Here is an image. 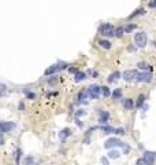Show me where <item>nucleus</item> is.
I'll return each instance as SVG.
<instances>
[{
    "mask_svg": "<svg viewBox=\"0 0 156 165\" xmlns=\"http://www.w3.org/2000/svg\"><path fill=\"white\" fill-rule=\"evenodd\" d=\"M112 147H123V150L125 151H129L130 150V147L128 146L126 143H123L122 140L117 139V138H110V139L107 140L106 143H104V149H112Z\"/></svg>",
    "mask_w": 156,
    "mask_h": 165,
    "instance_id": "1",
    "label": "nucleus"
},
{
    "mask_svg": "<svg viewBox=\"0 0 156 165\" xmlns=\"http://www.w3.org/2000/svg\"><path fill=\"white\" fill-rule=\"evenodd\" d=\"M67 68V63H64V62H58V63L52 65V66H50V68L47 69L45 72H44V74L45 76H51L53 74V73L59 72V70H63V69Z\"/></svg>",
    "mask_w": 156,
    "mask_h": 165,
    "instance_id": "2",
    "label": "nucleus"
},
{
    "mask_svg": "<svg viewBox=\"0 0 156 165\" xmlns=\"http://www.w3.org/2000/svg\"><path fill=\"white\" fill-rule=\"evenodd\" d=\"M114 32H115V28H114L111 24H103V25L100 26V33H101L104 37L114 36Z\"/></svg>",
    "mask_w": 156,
    "mask_h": 165,
    "instance_id": "3",
    "label": "nucleus"
},
{
    "mask_svg": "<svg viewBox=\"0 0 156 165\" xmlns=\"http://www.w3.org/2000/svg\"><path fill=\"white\" fill-rule=\"evenodd\" d=\"M147 35L144 32H139L134 35V43L137 47H140V48H142V47H145L147 44Z\"/></svg>",
    "mask_w": 156,
    "mask_h": 165,
    "instance_id": "4",
    "label": "nucleus"
},
{
    "mask_svg": "<svg viewBox=\"0 0 156 165\" xmlns=\"http://www.w3.org/2000/svg\"><path fill=\"white\" fill-rule=\"evenodd\" d=\"M86 90H88V94H89V98H90V99H99V96H100V87L99 85L92 84V85L88 87Z\"/></svg>",
    "mask_w": 156,
    "mask_h": 165,
    "instance_id": "5",
    "label": "nucleus"
},
{
    "mask_svg": "<svg viewBox=\"0 0 156 165\" xmlns=\"http://www.w3.org/2000/svg\"><path fill=\"white\" fill-rule=\"evenodd\" d=\"M151 80H152V73L142 72V73H139V74H137V77H136L134 81H137V82H149Z\"/></svg>",
    "mask_w": 156,
    "mask_h": 165,
    "instance_id": "6",
    "label": "nucleus"
},
{
    "mask_svg": "<svg viewBox=\"0 0 156 165\" xmlns=\"http://www.w3.org/2000/svg\"><path fill=\"white\" fill-rule=\"evenodd\" d=\"M142 160L147 162V165H152L156 160V151H145Z\"/></svg>",
    "mask_w": 156,
    "mask_h": 165,
    "instance_id": "7",
    "label": "nucleus"
},
{
    "mask_svg": "<svg viewBox=\"0 0 156 165\" xmlns=\"http://www.w3.org/2000/svg\"><path fill=\"white\" fill-rule=\"evenodd\" d=\"M14 128H15V122H10V121L0 122V133L10 132L11 129H14Z\"/></svg>",
    "mask_w": 156,
    "mask_h": 165,
    "instance_id": "8",
    "label": "nucleus"
},
{
    "mask_svg": "<svg viewBox=\"0 0 156 165\" xmlns=\"http://www.w3.org/2000/svg\"><path fill=\"white\" fill-rule=\"evenodd\" d=\"M77 99H78V102H82V103H88V101L90 99V98H89V94H88V90H86V88H84V90L79 91V92H78Z\"/></svg>",
    "mask_w": 156,
    "mask_h": 165,
    "instance_id": "9",
    "label": "nucleus"
},
{
    "mask_svg": "<svg viewBox=\"0 0 156 165\" xmlns=\"http://www.w3.org/2000/svg\"><path fill=\"white\" fill-rule=\"evenodd\" d=\"M137 74H139V72H137L136 69H133V70H126V72L123 73V79L126 80V81H133V80H136Z\"/></svg>",
    "mask_w": 156,
    "mask_h": 165,
    "instance_id": "10",
    "label": "nucleus"
},
{
    "mask_svg": "<svg viewBox=\"0 0 156 165\" xmlns=\"http://www.w3.org/2000/svg\"><path fill=\"white\" fill-rule=\"evenodd\" d=\"M108 119H110V113H108L107 110H100L99 111V122L100 124H107Z\"/></svg>",
    "mask_w": 156,
    "mask_h": 165,
    "instance_id": "11",
    "label": "nucleus"
},
{
    "mask_svg": "<svg viewBox=\"0 0 156 165\" xmlns=\"http://www.w3.org/2000/svg\"><path fill=\"white\" fill-rule=\"evenodd\" d=\"M71 135V131L69 128H64V129H62L61 132H59V139L62 140V142H64V140L67 139L69 136Z\"/></svg>",
    "mask_w": 156,
    "mask_h": 165,
    "instance_id": "12",
    "label": "nucleus"
},
{
    "mask_svg": "<svg viewBox=\"0 0 156 165\" xmlns=\"http://www.w3.org/2000/svg\"><path fill=\"white\" fill-rule=\"evenodd\" d=\"M85 79H86V73L85 72H77V73H75V76H74L75 82H81V81H84Z\"/></svg>",
    "mask_w": 156,
    "mask_h": 165,
    "instance_id": "13",
    "label": "nucleus"
},
{
    "mask_svg": "<svg viewBox=\"0 0 156 165\" xmlns=\"http://www.w3.org/2000/svg\"><path fill=\"white\" fill-rule=\"evenodd\" d=\"M137 68H140V69H142L144 72H152V66L151 65H148V63H145V62H140L139 65H137Z\"/></svg>",
    "mask_w": 156,
    "mask_h": 165,
    "instance_id": "14",
    "label": "nucleus"
},
{
    "mask_svg": "<svg viewBox=\"0 0 156 165\" xmlns=\"http://www.w3.org/2000/svg\"><path fill=\"white\" fill-rule=\"evenodd\" d=\"M99 46L101 47V48H104V50H110L111 48V43L108 40H104V39L99 40Z\"/></svg>",
    "mask_w": 156,
    "mask_h": 165,
    "instance_id": "15",
    "label": "nucleus"
},
{
    "mask_svg": "<svg viewBox=\"0 0 156 165\" xmlns=\"http://www.w3.org/2000/svg\"><path fill=\"white\" fill-rule=\"evenodd\" d=\"M144 102H145V95H142V94H141V95L137 98V102L134 103V106H136V108H141L142 105H144Z\"/></svg>",
    "mask_w": 156,
    "mask_h": 165,
    "instance_id": "16",
    "label": "nucleus"
},
{
    "mask_svg": "<svg viewBox=\"0 0 156 165\" xmlns=\"http://www.w3.org/2000/svg\"><path fill=\"white\" fill-rule=\"evenodd\" d=\"M119 76H121V73H119V72H114V73H111L110 77H108V82L117 81V80L119 79Z\"/></svg>",
    "mask_w": 156,
    "mask_h": 165,
    "instance_id": "17",
    "label": "nucleus"
},
{
    "mask_svg": "<svg viewBox=\"0 0 156 165\" xmlns=\"http://www.w3.org/2000/svg\"><path fill=\"white\" fill-rule=\"evenodd\" d=\"M121 157V153L117 150H111L110 153H108V158H111V160H117V158Z\"/></svg>",
    "mask_w": 156,
    "mask_h": 165,
    "instance_id": "18",
    "label": "nucleus"
},
{
    "mask_svg": "<svg viewBox=\"0 0 156 165\" xmlns=\"http://www.w3.org/2000/svg\"><path fill=\"white\" fill-rule=\"evenodd\" d=\"M112 98L115 99V101H118V99H122V90L121 88H117V90L112 92Z\"/></svg>",
    "mask_w": 156,
    "mask_h": 165,
    "instance_id": "19",
    "label": "nucleus"
},
{
    "mask_svg": "<svg viewBox=\"0 0 156 165\" xmlns=\"http://www.w3.org/2000/svg\"><path fill=\"white\" fill-rule=\"evenodd\" d=\"M100 94H101V95H103V96H110L111 95V92H110V88H108V87H100Z\"/></svg>",
    "mask_w": 156,
    "mask_h": 165,
    "instance_id": "20",
    "label": "nucleus"
},
{
    "mask_svg": "<svg viewBox=\"0 0 156 165\" xmlns=\"http://www.w3.org/2000/svg\"><path fill=\"white\" fill-rule=\"evenodd\" d=\"M123 35H125L123 26H119V28H115V32H114V36H117V37H122Z\"/></svg>",
    "mask_w": 156,
    "mask_h": 165,
    "instance_id": "21",
    "label": "nucleus"
},
{
    "mask_svg": "<svg viewBox=\"0 0 156 165\" xmlns=\"http://www.w3.org/2000/svg\"><path fill=\"white\" fill-rule=\"evenodd\" d=\"M100 128H101V131H103L104 133H114V129H115V128L108 127V125H103V127H100Z\"/></svg>",
    "mask_w": 156,
    "mask_h": 165,
    "instance_id": "22",
    "label": "nucleus"
},
{
    "mask_svg": "<svg viewBox=\"0 0 156 165\" xmlns=\"http://www.w3.org/2000/svg\"><path fill=\"white\" fill-rule=\"evenodd\" d=\"M136 28H137V25H134V24H129L126 28H123V30H125V33H130V32H133Z\"/></svg>",
    "mask_w": 156,
    "mask_h": 165,
    "instance_id": "23",
    "label": "nucleus"
},
{
    "mask_svg": "<svg viewBox=\"0 0 156 165\" xmlns=\"http://www.w3.org/2000/svg\"><path fill=\"white\" fill-rule=\"evenodd\" d=\"M123 106L126 109H131L133 106H134V103H133V101H131V99H125V101H123Z\"/></svg>",
    "mask_w": 156,
    "mask_h": 165,
    "instance_id": "24",
    "label": "nucleus"
},
{
    "mask_svg": "<svg viewBox=\"0 0 156 165\" xmlns=\"http://www.w3.org/2000/svg\"><path fill=\"white\" fill-rule=\"evenodd\" d=\"M6 92H7V87H6V84H1V82H0V96H4Z\"/></svg>",
    "mask_w": 156,
    "mask_h": 165,
    "instance_id": "25",
    "label": "nucleus"
},
{
    "mask_svg": "<svg viewBox=\"0 0 156 165\" xmlns=\"http://www.w3.org/2000/svg\"><path fill=\"white\" fill-rule=\"evenodd\" d=\"M25 95L29 98V99H36V94H34V92H32V91L25 90Z\"/></svg>",
    "mask_w": 156,
    "mask_h": 165,
    "instance_id": "26",
    "label": "nucleus"
},
{
    "mask_svg": "<svg viewBox=\"0 0 156 165\" xmlns=\"http://www.w3.org/2000/svg\"><path fill=\"white\" fill-rule=\"evenodd\" d=\"M26 165H37V162L32 157H29V158H26Z\"/></svg>",
    "mask_w": 156,
    "mask_h": 165,
    "instance_id": "27",
    "label": "nucleus"
},
{
    "mask_svg": "<svg viewBox=\"0 0 156 165\" xmlns=\"http://www.w3.org/2000/svg\"><path fill=\"white\" fill-rule=\"evenodd\" d=\"M140 14H144V10H142V8H139V10H136L134 14H131V15H130V18H133V17H136V15H140Z\"/></svg>",
    "mask_w": 156,
    "mask_h": 165,
    "instance_id": "28",
    "label": "nucleus"
},
{
    "mask_svg": "<svg viewBox=\"0 0 156 165\" xmlns=\"http://www.w3.org/2000/svg\"><path fill=\"white\" fill-rule=\"evenodd\" d=\"M88 74H90L92 77H97V74H99V73L96 72V70H92V69H89V70H88Z\"/></svg>",
    "mask_w": 156,
    "mask_h": 165,
    "instance_id": "29",
    "label": "nucleus"
},
{
    "mask_svg": "<svg viewBox=\"0 0 156 165\" xmlns=\"http://www.w3.org/2000/svg\"><path fill=\"white\" fill-rule=\"evenodd\" d=\"M136 165H147V162L142 160V158H140V160H137L136 161Z\"/></svg>",
    "mask_w": 156,
    "mask_h": 165,
    "instance_id": "30",
    "label": "nucleus"
},
{
    "mask_svg": "<svg viewBox=\"0 0 156 165\" xmlns=\"http://www.w3.org/2000/svg\"><path fill=\"white\" fill-rule=\"evenodd\" d=\"M19 158H21V150L18 149V150H17V165L19 164Z\"/></svg>",
    "mask_w": 156,
    "mask_h": 165,
    "instance_id": "31",
    "label": "nucleus"
},
{
    "mask_svg": "<svg viewBox=\"0 0 156 165\" xmlns=\"http://www.w3.org/2000/svg\"><path fill=\"white\" fill-rule=\"evenodd\" d=\"M85 114V111L84 110H78V111H75V117H79V116H84Z\"/></svg>",
    "mask_w": 156,
    "mask_h": 165,
    "instance_id": "32",
    "label": "nucleus"
},
{
    "mask_svg": "<svg viewBox=\"0 0 156 165\" xmlns=\"http://www.w3.org/2000/svg\"><path fill=\"white\" fill-rule=\"evenodd\" d=\"M69 70H70V73H74V74L78 72V70H77V69H75V68H70V69H69Z\"/></svg>",
    "mask_w": 156,
    "mask_h": 165,
    "instance_id": "33",
    "label": "nucleus"
},
{
    "mask_svg": "<svg viewBox=\"0 0 156 165\" xmlns=\"http://www.w3.org/2000/svg\"><path fill=\"white\" fill-rule=\"evenodd\" d=\"M56 81H58V79H51V80H50V84L52 85V84H55Z\"/></svg>",
    "mask_w": 156,
    "mask_h": 165,
    "instance_id": "34",
    "label": "nucleus"
},
{
    "mask_svg": "<svg viewBox=\"0 0 156 165\" xmlns=\"http://www.w3.org/2000/svg\"><path fill=\"white\" fill-rule=\"evenodd\" d=\"M148 6H149V7H156V1H151Z\"/></svg>",
    "mask_w": 156,
    "mask_h": 165,
    "instance_id": "35",
    "label": "nucleus"
},
{
    "mask_svg": "<svg viewBox=\"0 0 156 165\" xmlns=\"http://www.w3.org/2000/svg\"><path fill=\"white\" fill-rule=\"evenodd\" d=\"M104 165H108V164H104Z\"/></svg>",
    "mask_w": 156,
    "mask_h": 165,
    "instance_id": "36",
    "label": "nucleus"
},
{
    "mask_svg": "<svg viewBox=\"0 0 156 165\" xmlns=\"http://www.w3.org/2000/svg\"><path fill=\"white\" fill-rule=\"evenodd\" d=\"M155 47H156V43H155Z\"/></svg>",
    "mask_w": 156,
    "mask_h": 165,
    "instance_id": "37",
    "label": "nucleus"
}]
</instances>
